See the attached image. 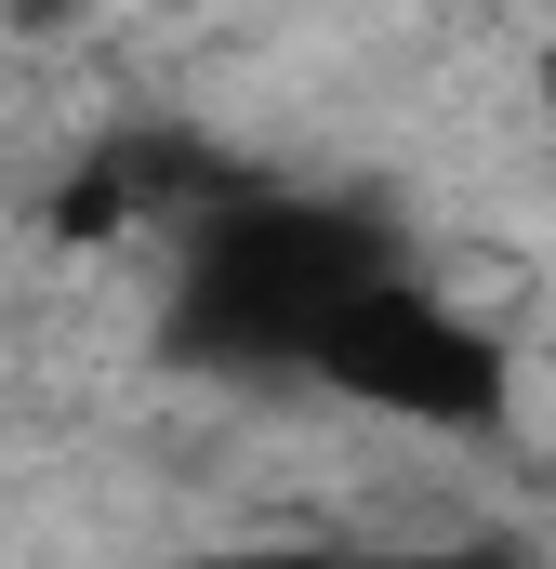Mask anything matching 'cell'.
I'll list each match as a JSON object with an SVG mask.
<instances>
[{"mask_svg":"<svg viewBox=\"0 0 556 569\" xmlns=\"http://www.w3.org/2000/svg\"><path fill=\"white\" fill-rule=\"evenodd\" d=\"M398 266V226L318 186H212L172 212V305L159 345L212 385H318V345Z\"/></svg>","mask_w":556,"mask_h":569,"instance_id":"6da1fadb","label":"cell"},{"mask_svg":"<svg viewBox=\"0 0 556 569\" xmlns=\"http://www.w3.org/2000/svg\"><path fill=\"white\" fill-rule=\"evenodd\" d=\"M318 385L358 398V411H385V425H424V437L504 425V345H490L437 279H411V266H385V279L331 318Z\"/></svg>","mask_w":556,"mask_h":569,"instance_id":"7a4b0ae2","label":"cell"}]
</instances>
